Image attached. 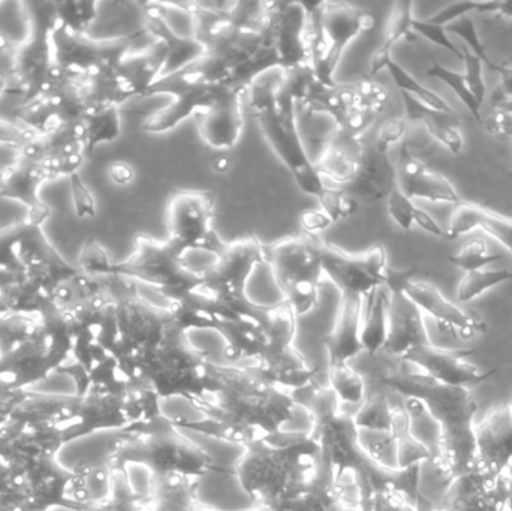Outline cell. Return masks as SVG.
<instances>
[{"label":"cell","instance_id":"16","mask_svg":"<svg viewBox=\"0 0 512 511\" xmlns=\"http://www.w3.org/2000/svg\"><path fill=\"white\" fill-rule=\"evenodd\" d=\"M397 188V171L387 153L375 144L364 143L354 176L343 186V191L358 203L375 204L390 197Z\"/></svg>","mask_w":512,"mask_h":511},{"label":"cell","instance_id":"49","mask_svg":"<svg viewBox=\"0 0 512 511\" xmlns=\"http://www.w3.org/2000/svg\"><path fill=\"white\" fill-rule=\"evenodd\" d=\"M483 122L489 134L512 138V116L510 114L493 110Z\"/></svg>","mask_w":512,"mask_h":511},{"label":"cell","instance_id":"15","mask_svg":"<svg viewBox=\"0 0 512 511\" xmlns=\"http://www.w3.org/2000/svg\"><path fill=\"white\" fill-rule=\"evenodd\" d=\"M243 96L245 93L228 87L206 111L195 117L198 131L207 146L227 150L239 143L245 128Z\"/></svg>","mask_w":512,"mask_h":511},{"label":"cell","instance_id":"28","mask_svg":"<svg viewBox=\"0 0 512 511\" xmlns=\"http://www.w3.org/2000/svg\"><path fill=\"white\" fill-rule=\"evenodd\" d=\"M397 186L412 201L426 200L432 203H450L454 206L460 203L459 194L450 180L430 168L412 179L397 183Z\"/></svg>","mask_w":512,"mask_h":511},{"label":"cell","instance_id":"11","mask_svg":"<svg viewBox=\"0 0 512 511\" xmlns=\"http://www.w3.org/2000/svg\"><path fill=\"white\" fill-rule=\"evenodd\" d=\"M267 264L271 267L279 290H288L298 282H316L322 275L319 237H285L267 246Z\"/></svg>","mask_w":512,"mask_h":511},{"label":"cell","instance_id":"29","mask_svg":"<svg viewBox=\"0 0 512 511\" xmlns=\"http://www.w3.org/2000/svg\"><path fill=\"white\" fill-rule=\"evenodd\" d=\"M388 300L384 291L375 294L370 302L366 323L361 327V345L370 356L385 347L388 338Z\"/></svg>","mask_w":512,"mask_h":511},{"label":"cell","instance_id":"48","mask_svg":"<svg viewBox=\"0 0 512 511\" xmlns=\"http://www.w3.org/2000/svg\"><path fill=\"white\" fill-rule=\"evenodd\" d=\"M33 389H35V392L45 393V395H74L77 387H75L74 380L71 377L56 375V377L38 381Z\"/></svg>","mask_w":512,"mask_h":511},{"label":"cell","instance_id":"19","mask_svg":"<svg viewBox=\"0 0 512 511\" xmlns=\"http://www.w3.org/2000/svg\"><path fill=\"white\" fill-rule=\"evenodd\" d=\"M361 309L363 299L357 296L340 294L339 309L333 330L322 338L328 359L346 363L354 359L361 350Z\"/></svg>","mask_w":512,"mask_h":511},{"label":"cell","instance_id":"25","mask_svg":"<svg viewBox=\"0 0 512 511\" xmlns=\"http://www.w3.org/2000/svg\"><path fill=\"white\" fill-rule=\"evenodd\" d=\"M406 108V120H418L439 143L444 144L451 153L459 155L463 150V137L459 131V117L456 114L433 110L408 93H402Z\"/></svg>","mask_w":512,"mask_h":511},{"label":"cell","instance_id":"3","mask_svg":"<svg viewBox=\"0 0 512 511\" xmlns=\"http://www.w3.org/2000/svg\"><path fill=\"white\" fill-rule=\"evenodd\" d=\"M310 65L325 86H336L334 72L348 45L375 27L370 12L345 2L306 3Z\"/></svg>","mask_w":512,"mask_h":511},{"label":"cell","instance_id":"5","mask_svg":"<svg viewBox=\"0 0 512 511\" xmlns=\"http://www.w3.org/2000/svg\"><path fill=\"white\" fill-rule=\"evenodd\" d=\"M225 89L228 87L210 83L195 65L177 74L159 78L144 98L171 95L174 98L173 104L147 116L141 129L150 134L173 131L183 120L192 116L197 117L206 111Z\"/></svg>","mask_w":512,"mask_h":511},{"label":"cell","instance_id":"9","mask_svg":"<svg viewBox=\"0 0 512 511\" xmlns=\"http://www.w3.org/2000/svg\"><path fill=\"white\" fill-rule=\"evenodd\" d=\"M267 264V246L254 234L225 243L215 263L201 272L203 285L218 296H246L252 276Z\"/></svg>","mask_w":512,"mask_h":511},{"label":"cell","instance_id":"38","mask_svg":"<svg viewBox=\"0 0 512 511\" xmlns=\"http://www.w3.org/2000/svg\"><path fill=\"white\" fill-rule=\"evenodd\" d=\"M501 2H478V0H462V2L450 3V5L436 12L433 17L427 18L429 23L438 26H448L459 18L468 17L469 12H499Z\"/></svg>","mask_w":512,"mask_h":511},{"label":"cell","instance_id":"42","mask_svg":"<svg viewBox=\"0 0 512 511\" xmlns=\"http://www.w3.org/2000/svg\"><path fill=\"white\" fill-rule=\"evenodd\" d=\"M387 200L388 215L391 216V219H393L402 230L411 231L412 225H414L415 209H417L414 201L406 197V195L400 191L399 186L391 192Z\"/></svg>","mask_w":512,"mask_h":511},{"label":"cell","instance_id":"43","mask_svg":"<svg viewBox=\"0 0 512 511\" xmlns=\"http://www.w3.org/2000/svg\"><path fill=\"white\" fill-rule=\"evenodd\" d=\"M412 30L420 33L427 41L445 48L448 53L453 54L457 59L463 60V51L459 50V48L454 45V42L451 41L444 26H438V24L429 23L427 20H417V18H414V21H412Z\"/></svg>","mask_w":512,"mask_h":511},{"label":"cell","instance_id":"20","mask_svg":"<svg viewBox=\"0 0 512 511\" xmlns=\"http://www.w3.org/2000/svg\"><path fill=\"white\" fill-rule=\"evenodd\" d=\"M475 228L486 231L512 254V219L499 215L481 204L460 201L451 213L447 231L448 239H459Z\"/></svg>","mask_w":512,"mask_h":511},{"label":"cell","instance_id":"41","mask_svg":"<svg viewBox=\"0 0 512 511\" xmlns=\"http://www.w3.org/2000/svg\"><path fill=\"white\" fill-rule=\"evenodd\" d=\"M463 51V62L466 66V83H468L469 92L474 96L475 101L483 107L486 101L487 86L484 80V63L469 50Z\"/></svg>","mask_w":512,"mask_h":511},{"label":"cell","instance_id":"32","mask_svg":"<svg viewBox=\"0 0 512 511\" xmlns=\"http://www.w3.org/2000/svg\"><path fill=\"white\" fill-rule=\"evenodd\" d=\"M512 272L508 269L502 270H477V272H469L463 276L457 290V300L459 302L468 303L477 299L481 294L504 282L511 281Z\"/></svg>","mask_w":512,"mask_h":511},{"label":"cell","instance_id":"57","mask_svg":"<svg viewBox=\"0 0 512 511\" xmlns=\"http://www.w3.org/2000/svg\"><path fill=\"white\" fill-rule=\"evenodd\" d=\"M6 45H8V42H6V39L0 35V51L6 50Z\"/></svg>","mask_w":512,"mask_h":511},{"label":"cell","instance_id":"45","mask_svg":"<svg viewBox=\"0 0 512 511\" xmlns=\"http://www.w3.org/2000/svg\"><path fill=\"white\" fill-rule=\"evenodd\" d=\"M36 135L38 134L30 131V129L24 128V126L12 125V123L0 119V144L21 150L26 144H29Z\"/></svg>","mask_w":512,"mask_h":511},{"label":"cell","instance_id":"8","mask_svg":"<svg viewBox=\"0 0 512 511\" xmlns=\"http://www.w3.org/2000/svg\"><path fill=\"white\" fill-rule=\"evenodd\" d=\"M53 48L54 63L60 71L89 80L116 71L129 54L131 38L92 39L63 32L54 24Z\"/></svg>","mask_w":512,"mask_h":511},{"label":"cell","instance_id":"23","mask_svg":"<svg viewBox=\"0 0 512 511\" xmlns=\"http://www.w3.org/2000/svg\"><path fill=\"white\" fill-rule=\"evenodd\" d=\"M165 50L159 44L138 54H128L116 71L117 83L126 99L144 98L161 77Z\"/></svg>","mask_w":512,"mask_h":511},{"label":"cell","instance_id":"31","mask_svg":"<svg viewBox=\"0 0 512 511\" xmlns=\"http://www.w3.org/2000/svg\"><path fill=\"white\" fill-rule=\"evenodd\" d=\"M387 71L388 74L391 75V78H393L397 89H400V92L414 96L421 104L427 105V107L433 108V110L442 111V113L456 114L453 108H451V105L448 104L442 96L433 92L429 87L423 86L417 78L412 77L399 63L393 60V62L387 66Z\"/></svg>","mask_w":512,"mask_h":511},{"label":"cell","instance_id":"39","mask_svg":"<svg viewBox=\"0 0 512 511\" xmlns=\"http://www.w3.org/2000/svg\"><path fill=\"white\" fill-rule=\"evenodd\" d=\"M358 92V105L357 107L363 108L367 113L373 114L378 117L379 114L384 113L390 105V93L387 92L384 86H381L369 78L355 81Z\"/></svg>","mask_w":512,"mask_h":511},{"label":"cell","instance_id":"55","mask_svg":"<svg viewBox=\"0 0 512 511\" xmlns=\"http://www.w3.org/2000/svg\"><path fill=\"white\" fill-rule=\"evenodd\" d=\"M499 14L504 15V17L512 18V0H510V2H501Z\"/></svg>","mask_w":512,"mask_h":511},{"label":"cell","instance_id":"4","mask_svg":"<svg viewBox=\"0 0 512 511\" xmlns=\"http://www.w3.org/2000/svg\"><path fill=\"white\" fill-rule=\"evenodd\" d=\"M56 3L32 5V30L29 38L21 42L14 53L11 80L14 92L23 98V104L38 99L50 86L56 72L54 63L53 30Z\"/></svg>","mask_w":512,"mask_h":511},{"label":"cell","instance_id":"54","mask_svg":"<svg viewBox=\"0 0 512 511\" xmlns=\"http://www.w3.org/2000/svg\"><path fill=\"white\" fill-rule=\"evenodd\" d=\"M212 168L215 173L218 174H228L233 168V161H231L230 156L227 155H219L213 159Z\"/></svg>","mask_w":512,"mask_h":511},{"label":"cell","instance_id":"22","mask_svg":"<svg viewBox=\"0 0 512 511\" xmlns=\"http://www.w3.org/2000/svg\"><path fill=\"white\" fill-rule=\"evenodd\" d=\"M195 497L212 511H251L256 500L233 473H207L201 477Z\"/></svg>","mask_w":512,"mask_h":511},{"label":"cell","instance_id":"36","mask_svg":"<svg viewBox=\"0 0 512 511\" xmlns=\"http://www.w3.org/2000/svg\"><path fill=\"white\" fill-rule=\"evenodd\" d=\"M316 200L319 201V206L327 213L333 224L346 221L351 216L357 215L358 209H360V203L342 188H328L325 185L324 191L318 195Z\"/></svg>","mask_w":512,"mask_h":511},{"label":"cell","instance_id":"50","mask_svg":"<svg viewBox=\"0 0 512 511\" xmlns=\"http://www.w3.org/2000/svg\"><path fill=\"white\" fill-rule=\"evenodd\" d=\"M108 179L120 188L131 185L135 180V170L129 162L114 161L107 168Z\"/></svg>","mask_w":512,"mask_h":511},{"label":"cell","instance_id":"17","mask_svg":"<svg viewBox=\"0 0 512 511\" xmlns=\"http://www.w3.org/2000/svg\"><path fill=\"white\" fill-rule=\"evenodd\" d=\"M423 312L402 293L393 291L388 300V338L385 350L396 356H408L429 345Z\"/></svg>","mask_w":512,"mask_h":511},{"label":"cell","instance_id":"37","mask_svg":"<svg viewBox=\"0 0 512 511\" xmlns=\"http://www.w3.org/2000/svg\"><path fill=\"white\" fill-rule=\"evenodd\" d=\"M445 30L447 33H454V35L459 36L463 42H466V45L469 47V51H471L474 56H477L490 71L496 72L498 69V63L493 62L490 59L489 54H487L486 47H484L483 42H481L480 35H478L477 26H475L474 20L469 17L459 18V20L453 21V23L445 26Z\"/></svg>","mask_w":512,"mask_h":511},{"label":"cell","instance_id":"35","mask_svg":"<svg viewBox=\"0 0 512 511\" xmlns=\"http://www.w3.org/2000/svg\"><path fill=\"white\" fill-rule=\"evenodd\" d=\"M426 72L430 78H436V80L448 84V87L456 92L460 101H462L463 104L466 105V108L471 111L472 116L477 120H481V108L483 107H480V104L475 101L472 93L469 92L465 74H462V72L451 71V69H448L447 66L442 65V63H439L436 59H432V65L427 68Z\"/></svg>","mask_w":512,"mask_h":511},{"label":"cell","instance_id":"58","mask_svg":"<svg viewBox=\"0 0 512 511\" xmlns=\"http://www.w3.org/2000/svg\"><path fill=\"white\" fill-rule=\"evenodd\" d=\"M510 177L512 179V162H511V171H510Z\"/></svg>","mask_w":512,"mask_h":511},{"label":"cell","instance_id":"24","mask_svg":"<svg viewBox=\"0 0 512 511\" xmlns=\"http://www.w3.org/2000/svg\"><path fill=\"white\" fill-rule=\"evenodd\" d=\"M117 440L116 432L111 431H96L74 438L60 447L56 456L57 464L68 471L99 467L114 452Z\"/></svg>","mask_w":512,"mask_h":511},{"label":"cell","instance_id":"2","mask_svg":"<svg viewBox=\"0 0 512 511\" xmlns=\"http://www.w3.org/2000/svg\"><path fill=\"white\" fill-rule=\"evenodd\" d=\"M185 257V249L173 240H158L147 234H138L131 255L116 263L114 275L141 282L170 303L182 299L203 284V275L192 269Z\"/></svg>","mask_w":512,"mask_h":511},{"label":"cell","instance_id":"46","mask_svg":"<svg viewBox=\"0 0 512 511\" xmlns=\"http://www.w3.org/2000/svg\"><path fill=\"white\" fill-rule=\"evenodd\" d=\"M128 483L131 491L138 497H146L152 489V473L143 464L128 465Z\"/></svg>","mask_w":512,"mask_h":511},{"label":"cell","instance_id":"12","mask_svg":"<svg viewBox=\"0 0 512 511\" xmlns=\"http://www.w3.org/2000/svg\"><path fill=\"white\" fill-rule=\"evenodd\" d=\"M48 180L50 176L41 164L20 155L11 164L0 167V197L24 204L27 207L24 224L42 228L50 218L51 209L39 197V189Z\"/></svg>","mask_w":512,"mask_h":511},{"label":"cell","instance_id":"21","mask_svg":"<svg viewBox=\"0 0 512 511\" xmlns=\"http://www.w3.org/2000/svg\"><path fill=\"white\" fill-rule=\"evenodd\" d=\"M363 146V137H355L336 129V132L328 138L324 152L315 164L322 180H331L336 188H343L354 176Z\"/></svg>","mask_w":512,"mask_h":511},{"label":"cell","instance_id":"34","mask_svg":"<svg viewBox=\"0 0 512 511\" xmlns=\"http://www.w3.org/2000/svg\"><path fill=\"white\" fill-rule=\"evenodd\" d=\"M501 260H504V255L490 254L483 239L469 240L457 254L448 255V261L466 273L483 270L489 264Z\"/></svg>","mask_w":512,"mask_h":511},{"label":"cell","instance_id":"51","mask_svg":"<svg viewBox=\"0 0 512 511\" xmlns=\"http://www.w3.org/2000/svg\"><path fill=\"white\" fill-rule=\"evenodd\" d=\"M414 224H417L418 227L423 228L426 233L432 234V236H444V230H442L441 225L435 221V218H433L430 213H427L426 210L420 209V207L415 209Z\"/></svg>","mask_w":512,"mask_h":511},{"label":"cell","instance_id":"10","mask_svg":"<svg viewBox=\"0 0 512 511\" xmlns=\"http://www.w3.org/2000/svg\"><path fill=\"white\" fill-rule=\"evenodd\" d=\"M265 39L279 57L280 69L310 65L309 14L306 3L268 2Z\"/></svg>","mask_w":512,"mask_h":511},{"label":"cell","instance_id":"40","mask_svg":"<svg viewBox=\"0 0 512 511\" xmlns=\"http://www.w3.org/2000/svg\"><path fill=\"white\" fill-rule=\"evenodd\" d=\"M68 179L75 215L80 219L96 218L98 206H96L95 197H93L92 191L87 188L86 183L81 179L80 173L72 174Z\"/></svg>","mask_w":512,"mask_h":511},{"label":"cell","instance_id":"18","mask_svg":"<svg viewBox=\"0 0 512 511\" xmlns=\"http://www.w3.org/2000/svg\"><path fill=\"white\" fill-rule=\"evenodd\" d=\"M466 354L439 350L429 344L412 351L405 359L420 366L427 377L445 386L463 387L465 384L487 380L492 372L481 374L474 365L465 362Z\"/></svg>","mask_w":512,"mask_h":511},{"label":"cell","instance_id":"27","mask_svg":"<svg viewBox=\"0 0 512 511\" xmlns=\"http://www.w3.org/2000/svg\"><path fill=\"white\" fill-rule=\"evenodd\" d=\"M86 155H92L99 144L113 143L122 134V117L117 105L90 108L81 120Z\"/></svg>","mask_w":512,"mask_h":511},{"label":"cell","instance_id":"47","mask_svg":"<svg viewBox=\"0 0 512 511\" xmlns=\"http://www.w3.org/2000/svg\"><path fill=\"white\" fill-rule=\"evenodd\" d=\"M300 225L306 236L318 237L319 233L328 230L333 225L327 213L322 209H310L301 213Z\"/></svg>","mask_w":512,"mask_h":511},{"label":"cell","instance_id":"1","mask_svg":"<svg viewBox=\"0 0 512 511\" xmlns=\"http://www.w3.org/2000/svg\"><path fill=\"white\" fill-rule=\"evenodd\" d=\"M277 81L279 77L267 84L258 78L252 84L246 92L249 95V110L271 149L291 171L300 191L318 198L324 191L325 182L304 149L295 125L294 105L280 101L276 96Z\"/></svg>","mask_w":512,"mask_h":511},{"label":"cell","instance_id":"53","mask_svg":"<svg viewBox=\"0 0 512 511\" xmlns=\"http://www.w3.org/2000/svg\"><path fill=\"white\" fill-rule=\"evenodd\" d=\"M493 110L502 111V113L512 116V98H505L501 93H493L492 98Z\"/></svg>","mask_w":512,"mask_h":511},{"label":"cell","instance_id":"52","mask_svg":"<svg viewBox=\"0 0 512 511\" xmlns=\"http://www.w3.org/2000/svg\"><path fill=\"white\" fill-rule=\"evenodd\" d=\"M499 75H501V86L496 92L501 93L505 98H512V66L507 63H498V69H496Z\"/></svg>","mask_w":512,"mask_h":511},{"label":"cell","instance_id":"7","mask_svg":"<svg viewBox=\"0 0 512 511\" xmlns=\"http://www.w3.org/2000/svg\"><path fill=\"white\" fill-rule=\"evenodd\" d=\"M216 195L206 191H180L168 201V239L191 251H204L218 257L225 243L213 230Z\"/></svg>","mask_w":512,"mask_h":511},{"label":"cell","instance_id":"14","mask_svg":"<svg viewBox=\"0 0 512 511\" xmlns=\"http://www.w3.org/2000/svg\"><path fill=\"white\" fill-rule=\"evenodd\" d=\"M403 294L420 309L429 314L444 332L456 333L463 339L474 338L478 333L486 332V324L471 312L451 303L447 297L439 293L438 288L427 282H417L414 279L403 285Z\"/></svg>","mask_w":512,"mask_h":511},{"label":"cell","instance_id":"44","mask_svg":"<svg viewBox=\"0 0 512 511\" xmlns=\"http://www.w3.org/2000/svg\"><path fill=\"white\" fill-rule=\"evenodd\" d=\"M406 132V119L387 120L384 125L379 128L378 137H376L375 146L378 147L381 152L388 153V149L393 144L399 143L402 140L403 135Z\"/></svg>","mask_w":512,"mask_h":511},{"label":"cell","instance_id":"56","mask_svg":"<svg viewBox=\"0 0 512 511\" xmlns=\"http://www.w3.org/2000/svg\"><path fill=\"white\" fill-rule=\"evenodd\" d=\"M6 89H8V75L0 71V95L5 93Z\"/></svg>","mask_w":512,"mask_h":511},{"label":"cell","instance_id":"13","mask_svg":"<svg viewBox=\"0 0 512 511\" xmlns=\"http://www.w3.org/2000/svg\"><path fill=\"white\" fill-rule=\"evenodd\" d=\"M140 8L143 9L144 30L165 50V62L159 78L177 74L206 56V47L195 36L180 35L171 26L165 2L140 3Z\"/></svg>","mask_w":512,"mask_h":511},{"label":"cell","instance_id":"33","mask_svg":"<svg viewBox=\"0 0 512 511\" xmlns=\"http://www.w3.org/2000/svg\"><path fill=\"white\" fill-rule=\"evenodd\" d=\"M78 270L89 278H113L116 276L114 275L116 263L111 260L104 246L90 237L81 248L80 257H78Z\"/></svg>","mask_w":512,"mask_h":511},{"label":"cell","instance_id":"30","mask_svg":"<svg viewBox=\"0 0 512 511\" xmlns=\"http://www.w3.org/2000/svg\"><path fill=\"white\" fill-rule=\"evenodd\" d=\"M98 15L96 2H60L54 5L57 29L71 35H86Z\"/></svg>","mask_w":512,"mask_h":511},{"label":"cell","instance_id":"26","mask_svg":"<svg viewBox=\"0 0 512 511\" xmlns=\"http://www.w3.org/2000/svg\"><path fill=\"white\" fill-rule=\"evenodd\" d=\"M412 6H414V3L409 2V0H399V2L394 3L393 8H391L387 27H385L384 42H382L381 47L373 53L372 60H370V77H375L382 69H387V66L393 62L391 53H393L394 45H396L400 39L411 35L412 21H414Z\"/></svg>","mask_w":512,"mask_h":511},{"label":"cell","instance_id":"6","mask_svg":"<svg viewBox=\"0 0 512 511\" xmlns=\"http://www.w3.org/2000/svg\"><path fill=\"white\" fill-rule=\"evenodd\" d=\"M322 273L339 288L340 294L369 299L385 287L388 272L387 251L375 245L361 254H349L333 243L319 239Z\"/></svg>","mask_w":512,"mask_h":511}]
</instances>
